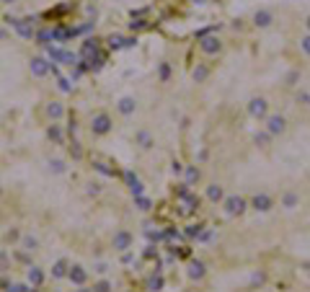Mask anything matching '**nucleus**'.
Returning a JSON list of instances; mask_svg holds the SVG:
<instances>
[{"instance_id":"37","label":"nucleus","mask_w":310,"mask_h":292,"mask_svg":"<svg viewBox=\"0 0 310 292\" xmlns=\"http://www.w3.org/2000/svg\"><path fill=\"white\" fill-rule=\"evenodd\" d=\"M300 50H302V55L310 57V34H305V36L300 39Z\"/></svg>"},{"instance_id":"46","label":"nucleus","mask_w":310,"mask_h":292,"mask_svg":"<svg viewBox=\"0 0 310 292\" xmlns=\"http://www.w3.org/2000/svg\"><path fill=\"white\" fill-rule=\"evenodd\" d=\"M305 29H307V34H310V13H307V18H305Z\"/></svg>"},{"instance_id":"27","label":"nucleus","mask_w":310,"mask_h":292,"mask_svg":"<svg viewBox=\"0 0 310 292\" xmlns=\"http://www.w3.org/2000/svg\"><path fill=\"white\" fill-rule=\"evenodd\" d=\"M274 137H272V134L267 132V129H261V132H256L253 134V142L259 145V148H269V142H272Z\"/></svg>"},{"instance_id":"40","label":"nucleus","mask_w":310,"mask_h":292,"mask_svg":"<svg viewBox=\"0 0 310 292\" xmlns=\"http://www.w3.org/2000/svg\"><path fill=\"white\" fill-rule=\"evenodd\" d=\"M93 272H98V274H106V272H109V264H104V261H98V264L93 266Z\"/></svg>"},{"instance_id":"42","label":"nucleus","mask_w":310,"mask_h":292,"mask_svg":"<svg viewBox=\"0 0 310 292\" xmlns=\"http://www.w3.org/2000/svg\"><path fill=\"white\" fill-rule=\"evenodd\" d=\"M70 153L75 155V158H80V155H83V150L78 148V142H73V148H70Z\"/></svg>"},{"instance_id":"36","label":"nucleus","mask_w":310,"mask_h":292,"mask_svg":"<svg viewBox=\"0 0 310 292\" xmlns=\"http://www.w3.org/2000/svg\"><path fill=\"white\" fill-rule=\"evenodd\" d=\"M295 101H297V104H302V106H310V93H307V91H297Z\"/></svg>"},{"instance_id":"11","label":"nucleus","mask_w":310,"mask_h":292,"mask_svg":"<svg viewBox=\"0 0 310 292\" xmlns=\"http://www.w3.org/2000/svg\"><path fill=\"white\" fill-rule=\"evenodd\" d=\"M272 24H274V13L269 8H261V11L253 13V26L256 29H269Z\"/></svg>"},{"instance_id":"3","label":"nucleus","mask_w":310,"mask_h":292,"mask_svg":"<svg viewBox=\"0 0 310 292\" xmlns=\"http://www.w3.org/2000/svg\"><path fill=\"white\" fill-rule=\"evenodd\" d=\"M114 129V122H112V117L106 114V111H98V114L91 119V132L96 134V137H104V134H109Z\"/></svg>"},{"instance_id":"38","label":"nucleus","mask_w":310,"mask_h":292,"mask_svg":"<svg viewBox=\"0 0 310 292\" xmlns=\"http://www.w3.org/2000/svg\"><path fill=\"white\" fill-rule=\"evenodd\" d=\"M171 173H173V176H181V173H184V163H181V161H173V163H171Z\"/></svg>"},{"instance_id":"1","label":"nucleus","mask_w":310,"mask_h":292,"mask_svg":"<svg viewBox=\"0 0 310 292\" xmlns=\"http://www.w3.org/2000/svg\"><path fill=\"white\" fill-rule=\"evenodd\" d=\"M220 205H223L228 217H240V215H246V210H248V199L240 197V194H225V199L220 202Z\"/></svg>"},{"instance_id":"44","label":"nucleus","mask_w":310,"mask_h":292,"mask_svg":"<svg viewBox=\"0 0 310 292\" xmlns=\"http://www.w3.org/2000/svg\"><path fill=\"white\" fill-rule=\"evenodd\" d=\"M75 292H91V287H85V284H80V287H78Z\"/></svg>"},{"instance_id":"30","label":"nucleus","mask_w":310,"mask_h":292,"mask_svg":"<svg viewBox=\"0 0 310 292\" xmlns=\"http://www.w3.org/2000/svg\"><path fill=\"white\" fill-rule=\"evenodd\" d=\"M21 246H24V251H36L39 249V240L34 235H24V238H21Z\"/></svg>"},{"instance_id":"22","label":"nucleus","mask_w":310,"mask_h":292,"mask_svg":"<svg viewBox=\"0 0 310 292\" xmlns=\"http://www.w3.org/2000/svg\"><path fill=\"white\" fill-rule=\"evenodd\" d=\"M68 269H70V264L65 261V259L55 261V264H52V277H55V279H65V277H68Z\"/></svg>"},{"instance_id":"29","label":"nucleus","mask_w":310,"mask_h":292,"mask_svg":"<svg viewBox=\"0 0 310 292\" xmlns=\"http://www.w3.org/2000/svg\"><path fill=\"white\" fill-rule=\"evenodd\" d=\"M91 292H114V282H112V279H98V282L91 287Z\"/></svg>"},{"instance_id":"35","label":"nucleus","mask_w":310,"mask_h":292,"mask_svg":"<svg viewBox=\"0 0 310 292\" xmlns=\"http://www.w3.org/2000/svg\"><path fill=\"white\" fill-rule=\"evenodd\" d=\"M189 194H191V186H186V184L181 181V184H179V189H176V197H179V199H186Z\"/></svg>"},{"instance_id":"23","label":"nucleus","mask_w":310,"mask_h":292,"mask_svg":"<svg viewBox=\"0 0 310 292\" xmlns=\"http://www.w3.org/2000/svg\"><path fill=\"white\" fill-rule=\"evenodd\" d=\"M47 137L55 142V145H62L65 142V134H62V127L57 124V122H52L49 124V129H47Z\"/></svg>"},{"instance_id":"25","label":"nucleus","mask_w":310,"mask_h":292,"mask_svg":"<svg viewBox=\"0 0 310 292\" xmlns=\"http://www.w3.org/2000/svg\"><path fill=\"white\" fill-rule=\"evenodd\" d=\"M47 168H49V173H55V176H60V173H65V171H68V163H65L62 158H49V163H47Z\"/></svg>"},{"instance_id":"14","label":"nucleus","mask_w":310,"mask_h":292,"mask_svg":"<svg viewBox=\"0 0 310 292\" xmlns=\"http://www.w3.org/2000/svg\"><path fill=\"white\" fill-rule=\"evenodd\" d=\"M68 279L75 284V287H80V284H85L88 282V272L80 266V264H73L70 269H68Z\"/></svg>"},{"instance_id":"17","label":"nucleus","mask_w":310,"mask_h":292,"mask_svg":"<svg viewBox=\"0 0 310 292\" xmlns=\"http://www.w3.org/2000/svg\"><path fill=\"white\" fill-rule=\"evenodd\" d=\"M124 178H127V186H129V191H132V197H140V194H145V184L140 181V178L132 173V171H127L124 173Z\"/></svg>"},{"instance_id":"12","label":"nucleus","mask_w":310,"mask_h":292,"mask_svg":"<svg viewBox=\"0 0 310 292\" xmlns=\"http://www.w3.org/2000/svg\"><path fill=\"white\" fill-rule=\"evenodd\" d=\"M117 111L122 117H132L137 111V101H135V96H122L119 101H117Z\"/></svg>"},{"instance_id":"41","label":"nucleus","mask_w":310,"mask_h":292,"mask_svg":"<svg viewBox=\"0 0 310 292\" xmlns=\"http://www.w3.org/2000/svg\"><path fill=\"white\" fill-rule=\"evenodd\" d=\"M147 238H150V240H163V233H158V230H155V233L147 230Z\"/></svg>"},{"instance_id":"43","label":"nucleus","mask_w":310,"mask_h":292,"mask_svg":"<svg viewBox=\"0 0 310 292\" xmlns=\"http://www.w3.org/2000/svg\"><path fill=\"white\" fill-rule=\"evenodd\" d=\"M142 26H145V21H132V24H129L132 31H135V29H142Z\"/></svg>"},{"instance_id":"33","label":"nucleus","mask_w":310,"mask_h":292,"mask_svg":"<svg viewBox=\"0 0 310 292\" xmlns=\"http://www.w3.org/2000/svg\"><path fill=\"white\" fill-rule=\"evenodd\" d=\"M297 80H300V70H290L284 78V85H297Z\"/></svg>"},{"instance_id":"20","label":"nucleus","mask_w":310,"mask_h":292,"mask_svg":"<svg viewBox=\"0 0 310 292\" xmlns=\"http://www.w3.org/2000/svg\"><path fill=\"white\" fill-rule=\"evenodd\" d=\"M191 78H194V83H207V78H210V65L199 62L194 70H191Z\"/></svg>"},{"instance_id":"21","label":"nucleus","mask_w":310,"mask_h":292,"mask_svg":"<svg viewBox=\"0 0 310 292\" xmlns=\"http://www.w3.org/2000/svg\"><path fill=\"white\" fill-rule=\"evenodd\" d=\"M47 117H49L52 122H60V119L65 117V106H62L60 101H52V104H47Z\"/></svg>"},{"instance_id":"18","label":"nucleus","mask_w":310,"mask_h":292,"mask_svg":"<svg viewBox=\"0 0 310 292\" xmlns=\"http://www.w3.org/2000/svg\"><path fill=\"white\" fill-rule=\"evenodd\" d=\"M184 184L186 186H196L199 184V178H202V171H199L196 166H184Z\"/></svg>"},{"instance_id":"10","label":"nucleus","mask_w":310,"mask_h":292,"mask_svg":"<svg viewBox=\"0 0 310 292\" xmlns=\"http://www.w3.org/2000/svg\"><path fill=\"white\" fill-rule=\"evenodd\" d=\"M29 67H31V75L44 78V75H49V70H52V62H49V60H44V57H31Z\"/></svg>"},{"instance_id":"34","label":"nucleus","mask_w":310,"mask_h":292,"mask_svg":"<svg viewBox=\"0 0 310 292\" xmlns=\"http://www.w3.org/2000/svg\"><path fill=\"white\" fill-rule=\"evenodd\" d=\"M264 282H267V272H256V274L251 277V287H261Z\"/></svg>"},{"instance_id":"5","label":"nucleus","mask_w":310,"mask_h":292,"mask_svg":"<svg viewBox=\"0 0 310 292\" xmlns=\"http://www.w3.org/2000/svg\"><path fill=\"white\" fill-rule=\"evenodd\" d=\"M246 109H248V114H251L253 119H261V122H264V119H267V114H269V101L264 99V96H253Z\"/></svg>"},{"instance_id":"8","label":"nucleus","mask_w":310,"mask_h":292,"mask_svg":"<svg viewBox=\"0 0 310 292\" xmlns=\"http://www.w3.org/2000/svg\"><path fill=\"white\" fill-rule=\"evenodd\" d=\"M186 277H189L191 282H202V279L207 277V264H204L202 259H191V261H189V269H186Z\"/></svg>"},{"instance_id":"31","label":"nucleus","mask_w":310,"mask_h":292,"mask_svg":"<svg viewBox=\"0 0 310 292\" xmlns=\"http://www.w3.org/2000/svg\"><path fill=\"white\" fill-rule=\"evenodd\" d=\"M36 36V44H44V47H47V44L52 41V31L49 29H41L39 34H34Z\"/></svg>"},{"instance_id":"13","label":"nucleus","mask_w":310,"mask_h":292,"mask_svg":"<svg viewBox=\"0 0 310 292\" xmlns=\"http://www.w3.org/2000/svg\"><path fill=\"white\" fill-rule=\"evenodd\" d=\"M163 287H166V277L161 272H152L145 279V292H163Z\"/></svg>"},{"instance_id":"26","label":"nucleus","mask_w":310,"mask_h":292,"mask_svg":"<svg viewBox=\"0 0 310 292\" xmlns=\"http://www.w3.org/2000/svg\"><path fill=\"white\" fill-rule=\"evenodd\" d=\"M171 73H173V70H171V62H166V60L158 62V80H161V83H168V80H171Z\"/></svg>"},{"instance_id":"32","label":"nucleus","mask_w":310,"mask_h":292,"mask_svg":"<svg viewBox=\"0 0 310 292\" xmlns=\"http://www.w3.org/2000/svg\"><path fill=\"white\" fill-rule=\"evenodd\" d=\"M204 230V225H186V230H184V235L186 238H199V233Z\"/></svg>"},{"instance_id":"9","label":"nucleus","mask_w":310,"mask_h":292,"mask_svg":"<svg viewBox=\"0 0 310 292\" xmlns=\"http://www.w3.org/2000/svg\"><path fill=\"white\" fill-rule=\"evenodd\" d=\"M8 24H13L16 31L24 36V39H31V36L36 34V29H34V18H11Z\"/></svg>"},{"instance_id":"28","label":"nucleus","mask_w":310,"mask_h":292,"mask_svg":"<svg viewBox=\"0 0 310 292\" xmlns=\"http://www.w3.org/2000/svg\"><path fill=\"white\" fill-rule=\"evenodd\" d=\"M135 207H137L140 212H150V210H152V199L145 197V194H140V197H135Z\"/></svg>"},{"instance_id":"45","label":"nucleus","mask_w":310,"mask_h":292,"mask_svg":"<svg viewBox=\"0 0 310 292\" xmlns=\"http://www.w3.org/2000/svg\"><path fill=\"white\" fill-rule=\"evenodd\" d=\"M3 6H13V3H18V0H0Z\"/></svg>"},{"instance_id":"7","label":"nucleus","mask_w":310,"mask_h":292,"mask_svg":"<svg viewBox=\"0 0 310 292\" xmlns=\"http://www.w3.org/2000/svg\"><path fill=\"white\" fill-rule=\"evenodd\" d=\"M132 240H135V235H132L129 230H117L114 233V238H112V246H114V251H119V254H124V251H129L132 249Z\"/></svg>"},{"instance_id":"47","label":"nucleus","mask_w":310,"mask_h":292,"mask_svg":"<svg viewBox=\"0 0 310 292\" xmlns=\"http://www.w3.org/2000/svg\"><path fill=\"white\" fill-rule=\"evenodd\" d=\"M0 197H3V189H0Z\"/></svg>"},{"instance_id":"24","label":"nucleus","mask_w":310,"mask_h":292,"mask_svg":"<svg viewBox=\"0 0 310 292\" xmlns=\"http://www.w3.org/2000/svg\"><path fill=\"white\" fill-rule=\"evenodd\" d=\"M29 284L31 287H41L44 284V272H41L39 266H31L29 269Z\"/></svg>"},{"instance_id":"6","label":"nucleus","mask_w":310,"mask_h":292,"mask_svg":"<svg viewBox=\"0 0 310 292\" xmlns=\"http://www.w3.org/2000/svg\"><path fill=\"white\" fill-rule=\"evenodd\" d=\"M248 207L256 210V212H269V210L274 207V199H272L267 191H259V194H253V197L248 199Z\"/></svg>"},{"instance_id":"2","label":"nucleus","mask_w":310,"mask_h":292,"mask_svg":"<svg viewBox=\"0 0 310 292\" xmlns=\"http://www.w3.org/2000/svg\"><path fill=\"white\" fill-rule=\"evenodd\" d=\"M199 52L207 55V57H215L223 52V41H220V36L215 34H202L199 36Z\"/></svg>"},{"instance_id":"19","label":"nucleus","mask_w":310,"mask_h":292,"mask_svg":"<svg viewBox=\"0 0 310 292\" xmlns=\"http://www.w3.org/2000/svg\"><path fill=\"white\" fill-rule=\"evenodd\" d=\"M279 205H282L284 210H295V207H300V194H297V191H284L282 199H279Z\"/></svg>"},{"instance_id":"39","label":"nucleus","mask_w":310,"mask_h":292,"mask_svg":"<svg viewBox=\"0 0 310 292\" xmlns=\"http://www.w3.org/2000/svg\"><path fill=\"white\" fill-rule=\"evenodd\" d=\"M8 292H31V289H29L26 284H11V287H8Z\"/></svg>"},{"instance_id":"15","label":"nucleus","mask_w":310,"mask_h":292,"mask_svg":"<svg viewBox=\"0 0 310 292\" xmlns=\"http://www.w3.org/2000/svg\"><path fill=\"white\" fill-rule=\"evenodd\" d=\"M135 142H137L140 150H152L155 148V137H152L147 129H137L135 132Z\"/></svg>"},{"instance_id":"16","label":"nucleus","mask_w":310,"mask_h":292,"mask_svg":"<svg viewBox=\"0 0 310 292\" xmlns=\"http://www.w3.org/2000/svg\"><path fill=\"white\" fill-rule=\"evenodd\" d=\"M204 199L212 202V205H220V202L225 199V189L220 186V184H210V186L204 189Z\"/></svg>"},{"instance_id":"4","label":"nucleus","mask_w":310,"mask_h":292,"mask_svg":"<svg viewBox=\"0 0 310 292\" xmlns=\"http://www.w3.org/2000/svg\"><path fill=\"white\" fill-rule=\"evenodd\" d=\"M264 129H267L272 137H282V134L287 132V119L282 114H267V119H264Z\"/></svg>"}]
</instances>
